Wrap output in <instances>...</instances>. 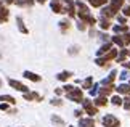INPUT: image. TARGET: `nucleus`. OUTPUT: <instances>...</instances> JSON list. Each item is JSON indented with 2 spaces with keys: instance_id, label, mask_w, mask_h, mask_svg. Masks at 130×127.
<instances>
[{
  "instance_id": "1",
  "label": "nucleus",
  "mask_w": 130,
  "mask_h": 127,
  "mask_svg": "<svg viewBox=\"0 0 130 127\" xmlns=\"http://www.w3.org/2000/svg\"><path fill=\"white\" fill-rule=\"evenodd\" d=\"M68 98L69 100H74L76 103H80V101H84V95H82V90L80 89H76L74 87L71 92H68Z\"/></svg>"
},
{
  "instance_id": "2",
  "label": "nucleus",
  "mask_w": 130,
  "mask_h": 127,
  "mask_svg": "<svg viewBox=\"0 0 130 127\" xmlns=\"http://www.w3.org/2000/svg\"><path fill=\"white\" fill-rule=\"evenodd\" d=\"M103 125L104 127H119L121 124H119V119L114 118L112 114H106L103 118Z\"/></svg>"
},
{
  "instance_id": "3",
  "label": "nucleus",
  "mask_w": 130,
  "mask_h": 127,
  "mask_svg": "<svg viewBox=\"0 0 130 127\" xmlns=\"http://www.w3.org/2000/svg\"><path fill=\"white\" fill-rule=\"evenodd\" d=\"M116 57H117V50H114V48H112L111 52H109V53H106L103 58H98V60H96V64H98V66H100V64H101V66H104V64H106L108 61H111V60H114Z\"/></svg>"
},
{
  "instance_id": "4",
  "label": "nucleus",
  "mask_w": 130,
  "mask_h": 127,
  "mask_svg": "<svg viewBox=\"0 0 130 127\" xmlns=\"http://www.w3.org/2000/svg\"><path fill=\"white\" fill-rule=\"evenodd\" d=\"M8 84L10 87H13L14 90H19V92H27V87L24 84H21L19 80H14V79H8Z\"/></svg>"
},
{
  "instance_id": "5",
  "label": "nucleus",
  "mask_w": 130,
  "mask_h": 127,
  "mask_svg": "<svg viewBox=\"0 0 130 127\" xmlns=\"http://www.w3.org/2000/svg\"><path fill=\"white\" fill-rule=\"evenodd\" d=\"M84 108H85V111H87V114H90V116H95L98 113V108L95 106L90 100H87V101H84Z\"/></svg>"
},
{
  "instance_id": "6",
  "label": "nucleus",
  "mask_w": 130,
  "mask_h": 127,
  "mask_svg": "<svg viewBox=\"0 0 130 127\" xmlns=\"http://www.w3.org/2000/svg\"><path fill=\"white\" fill-rule=\"evenodd\" d=\"M52 10L55 13H64V8L61 5V0H53L52 2Z\"/></svg>"
},
{
  "instance_id": "7",
  "label": "nucleus",
  "mask_w": 130,
  "mask_h": 127,
  "mask_svg": "<svg viewBox=\"0 0 130 127\" xmlns=\"http://www.w3.org/2000/svg\"><path fill=\"white\" fill-rule=\"evenodd\" d=\"M114 15H116V10H114V8H103V10H101V18L111 19Z\"/></svg>"
},
{
  "instance_id": "8",
  "label": "nucleus",
  "mask_w": 130,
  "mask_h": 127,
  "mask_svg": "<svg viewBox=\"0 0 130 127\" xmlns=\"http://www.w3.org/2000/svg\"><path fill=\"white\" fill-rule=\"evenodd\" d=\"M117 92L122 93V95H130V85L128 84H121L117 87Z\"/></svg>"
},
{
  "instance_id": "9",
  "label": "nucleus",
  "mask_w": 130,
  "mask_h": 127,
  "mask_svg": "<svg viewBox=\"0 0 130 127\" xmlns=\"http://www.w3.org/2000/svg\"><path fill=\"white\" fill-rule=\"evenodd\" d=\"M116 76H117V71H112V73L109 74V77H108V79H104L101 84H103V85H109V84H112V82H114V79H116Z\"/></svg>"
},
{
  "instance_id": "10",
  "label": "nucleus",
  "mask_w": 130,
  "mask_h": 127,
  "mask_svg": "<svg viewBox=\"0 0 130 127\" xmlns=\"http://www.w3.org/2000/svg\"><path fill=\"white\" fill-rule=\"evenodd\" d=\"M24 77H27V79H31V80H36V82L40 80V76L34 74V73H31V71H24Z\"/></svg>"
},
{
  "instance_id": "11",
  "label": "nucleus",
  "mask_w": 130,
  "mask_h": 127,
  "mask_svg": "<svg viewBox=\"0 0 130 127\" xmlns=\"http://www.w3.org/2000/svg\"><path fill=\"white\" fill-rule=\"evenodd\" d=\"M122 5H124V0H111V8H114L116 11L119 8H122Z\"/></svg>"
},
{
  "instance_id": "12",
  "label": "nucleus",
  "mask_w": 130,
  "mask_h": 127,
  "mask_svg": "<svg viewBox=\"0 0 130 127\" xmlns=\"http://www.w3.org/2000/svg\"><path fill=\"white\" fill-rule=\"evenodd\" d=\"M79 125H80V127H93V125H95V122H93L92 119H80Z\"/></svg>"
},
{
  "instance_id": "13",
  "label": "nucleus",
  "mask_w": 130,
  "mask_h": 127,
  "mask_svg": "<svg viewBox=\"0 0 130 127\" xmlns=\"http://www.w3.org/2000/svg\"><path fill=\"white\" fill-rule=\"evenodd\" d=\"M71 76H72V73H69V71H63V73L58 74V79H59V80H68Z\"/></svg>"
},
{
  "instance_id": "14",
  "label": "nucleus",
  "mask_w": 130,
  "mask_h": 127,
  "mask_svg": "<svg viewBox=\"0 0 130 127\" xmlns=\"http://www.w3.org/2000/svg\"><path fill=\"white\" fill-rule=\"evenodd\" d=\"M24 98H26V100H40V95L34 93V92H27L26 95H24Z\"/></svg>"
},
{
  "instance_id": "15",
  "label": "nucleus",
  "mask_w": 130,
  "mask_h": 127,
  "mask_svg": "<svg viewBox=\"0 0 130 127\" xmlns=\"http://www.w3.org/2000/svg\"><path fill=\"white\" fill-rule=\"evenodd\" d=\"M0 101H5V103L13 105L14 103V98H13V96H10V95H0Z\"/></svg>"
},
{
  "instance_id": "16",
  "label": "nucleus",
  "mask_w": 130,
  "mask_h": 127,
  "mask_svg": "<svg viewBox=\"0 0 130 127\" xmlns=\"http://www.w3.org/2000/svg\"><path fill=\"white\" fill-rule=\"evenodd\" d=\"M109 24H111V23H109V19H106V18L100 19V27H101V29H109Z\"/></svg>"
},
{
  "instance_id": "17",
  "label": "nucleus",
  "mask_w": 130,
  "mask_h": 127,
  "mask_svg": "<svg viewBox=\"0 0 130 127\" xmlns=\"http://www.w3.org/2000/svg\"><path fill=\"white\" fill-rule=\"evenodd\" d=\"M16 3L19 5V7H31V5L34 3V0H16Z\"/></svg>"
},
{
  "instance_id": "18",
  "label": "nucleus",
  "mask_w": 130,
  "mask_h": 127,
  "mask_svg": "<svg viewBox=\"0 0 130 127\" xmlns=\"http://www.w3.org/2000/svg\"><path fill=\"white\" fill-rule=\"evenodd\" d=\"M8 18V10L7 8H2V11H0V23H5Z\"/></svg>"
},
{
  "instance_id": "19",
  "label": "nucleus",
  "mask_w": 130,
  "mask_h": 127,
  "mask_svg": "<svg viewBox=\"0 0 130 127\" xmlns=\"http://www.w3.org/2000/svg\"><path fill=\"white\" fill-rule=\"evenodd\" d=\"M108 101H106V98L104 96H98L96 100H95V106H104Z\"/></svg>"
},
{
  "instance_id": "20",
  "label": "nucleus",
  "mask_w": 130,
  "mask_h": 127,
  "mask_svg": "<svg viewBox=\"0 0 130 127\" xmlns=\"http://www.w3.org/2000/svg\"><path fill=\"white\" fill-rule=\"evenodd\" d=\"M112 90H114V85H106V87H104V89H103V90H101V92H100V93H101V96H104V95L111 93Z\"/></svg>"
},
{
  "instance_id": "21",
  "label": "nucleus",
  "mask_w": 130,
  "mask_h": 127,
  "mask_svg": "<svg viewBox=\"0 0 130 127\" xmlns=\"http://www.w3.org/2000/svg\"><path fill=\"white\" fill-rule=\"evenodd\" d=\"M90 3H92V7H103L104 3H106V0H90Z\"/></svg>"
},
{
  "instance_id": "22",
  "label": "nucleus",
  "mask_w": 130,
  "mask_h": 127,
  "mask_svg": "<svg viewBox=\"0 0 130 127\" xmlns=\"http://www.w3.org/2000/svg\"><path fill=\"white\" fill-rule=\"evenodd\" d=\"M109 48H111V44H106V45H103V47L98 50V55H104V53H106Z\"/></svg>"
},
{
  "instance_id": "23",
  "label": "nucleus",
  "mask_w": 130,
  "mask_h": 127,
  "mask_svg": "<svg viewBox=\"0 0 130 127\" xmlns=\"http://www.w3.org/2000/svg\"><path fill=\"white\" fill-rule=\"evenodd\" d=\"M112 42L114 44H117V45H125V42H124V39H121V35H116V37H112Z\"/></svg>"
},
{
  "instance_id": "24",
  "label": "nucleus",
  "mask_w": 130,
  "mask_h": 127,
  "mask_svg": "<svg viewBox=\"0 0 130 127\" xmlns=\"http://www.w3.org/2000/svg\"><path fill=\"white\" fill-rule=\"evenodd\" d=\"M52 121H53L55 124H58V125H63L64 124V121L61 118H58V116H52Z\"/></svg>"
},
{
  "instance_id": "25",
  "label": "nucleus",
  "mask_w": 130,
  "mask_h": 127,
  "mask_svg": "<svg viewBox=\"0 0 130 127\" xmlns=\"http://www.w3.org/2000/svg\"><path fill=\"white\" fill-rule=\"evenodd\" d=\"M16 21H18V24H19V29H21V31H23L24 34H27V29H26V26L23 24V19H21V18H18Z\"/></svg>"
},
{
  "instance_id": "26",
  "label": "nucleus",
  "mask_w": 130,
  "mask_h": 127,
  "mask_svg": "<svg viewBox=\"0 0 130 127\" xmlns=\"http://www.w3.org/2000/svg\"><path fill=\"white\" fill-rule=\"evenodd\" d=\"M111 101H112V103L116 105V106H119V105H122V100L119 98V96H112V100H111Z\"/></svg>"
},
{
  "instance_id": "27",
  "label": "nucleus",
  "mask_w": 130,
  "mask_h": 127,
  "mask_svg": "<svg viewBox=\"0 0 130 127\" xmlns=\"http://www.w3.org/2000/svg\"><path fill=\"white\" fill-rule=\"evenodd\" d=\"M122 15H124V16H130V7H125V8H122Z\"/></svg>"
},
{
  "instance_id": "28",
  "label": "nucleus",
  "mask_w": 130,
  "mask_h": 127,
  "mask_svg": "<svg viewBox=\"0 0 130 127\" xmlns=\"http://www.w3.org/2000/svg\"><path fill=\"white\" fill-rule=\"evenodd\" d=\"M59 24H61V29H63V31H68V29H69V23L68 21H63V23H59Z\"/></svg>"
},
{
  "instance_id": "29",
  "label": "nucleus",
  "mask_w": 130,
  "mask_h": 127,
  "mask_svg": "<svg viewBox=\"0 0 130 127\" xmlns=\"http://www.w3.org/2000/svg\"><path fill=\"white\" fill-rule=\"evenodd\" d=\"M90 85H92V77H88L85 82H84V87L85 89H90Z\"/></svg>"
},
{
  "instance_id": "30",
  "label": "nucleus",
  "mask_w": 130,
  "mask_h": 127,
  "mask_svg": "<svg viewBox=\"0 0 130 127\" xmlns=\"http://www.w3.org/2000/svg\"><path fill=\"white\" fill-rule=\"evenodd\" d=\"M52 105H55V106H59V105H61V100L55 98V100H52Z\"/></svg>"
},
{
  "instance_id": "31",
  "label": "nucleus",
  "mask_w": 130,
  "mask_h": 127,
  "mask_svg": "<svg viewBox=\"0 0 130 127\" xmlns=\"http://www.w3.org/2000/svg\"><path fill=\"white\" fill-rule=\"evenodd\" d=\"M127 77H128V73H127V71H124V73L121 74V79H122V80H125Z\"/></svg>"
},
{
  "instance_id": "32",
  "label": "nucleus",
  "mask_w": 130,
  "mask_h": 127,
  "mask_svg": "<svg viewBox=\"0 0 130 127\" xmlns=\"http://www.w3.org/2000/svg\"><path fill=\"white\" fill-rule=\"evenodd\" d=\"M124 108L130 111V100H125V103H124Z\"/></svg>"
},
{
  "instance_id": "33",
  "label": "nucleus",
  "mask_w": 130,
  "mask_h": 127,
  "mask_svg": "<svg viewBox=\"0 0 130 127\" xmlns=\"http://www.w3.org/2000/svg\"><path fill=\"white\" fill-rule=\"evenodd\" d=\"M119 23H121V24H127V19L124 16H119Z\"/></svg>"
},
{
  "instance_id": "34",
  "label": "nucleus",
  "mask_w": 130,
  "mask_h": 127,
  "mask_svg": "<svg viewBox=\"0 0 130 127\" xmlns=\"http://www.w3.org/2000/svg\"><path fill=\"white\" fill-rule=\"evenodd\" d=\"M124 42H125V44H130V32L125 35V37H124Z\"/></svg>"
},
{
  "instance_id": "35",
  "label": "nucleus",
  "mask_w": 130,
  "mask_h": 127,
  "mask_svg": "<svg viewBox=\"0 0 130 127\" xmlns=\"http://www.w3.org/2000/svg\"><path fill=\"white\" fill-rule=\"evenodd\" d=\"M77 27L80 29V31H84V29H85V23H79V24H77Z\"/></svg>"
},
{
  "instance_id": "36",
  "label": "nucleus",
  "mask_w": 130,
  "mask_h": 127,
  "mask_svg": "<svg viewBox=\"0 0 130 127\" xmlns=\"http://www.w3.org/2000/svg\"><path fill=\"white\" fill-rule=\"evenodd\" d=\"M74 114H76L77 118H80V116H82V111H80V109H77V111H76V113H74Z\"/></svg>"
},
{
  "instance_id": "37",
  "label": "nucleus",
  "mask_w": 130,
  "mask_h": 127,
  "mask_svg": "<svg viewBox=\"0 0 130 127\" xmlns=\"http://www.w3.org/2000/svg\"><path fill=\"white\" fill-rule=\"evenodd\" d=\"M124 64V68H127V69H130V63H122Z\"/></svg>"
},
{
  "instance_id": "38",
  "label": "nucleus",
  "mask_w": 130,
  "mask_h": 127,
  "mask_svg": "<svg viewBox=\"0 0 130 127\" xmlns=\"http://www.w3.org/2000/svg\"><path fill=\"white\" fill-rule=\"evenodd\" d=\"M8 108V105H0V109H7Z\"/></svg>"
},
{
  "instance_id": "39",
  "label": "nucleus",
  "mask_w": 130,
  "mask_h": 127,
  "mask_svg": "<svg viewBox=\"0 0 130 127\" xmlns=\"http://www.w3.org/2000/svg\"><path fill=\"white\" fill-rule=\"evenodd\" d=\"M3 2H7V3H13V2H16V0H3Z\"/></svg>"
},
{
  "instance_id": "40",
  "label": "nucleus",
  "mask_w": 130,
  "mask_h": 127,
  "mask_svg": "<svg viewBox=\"0 0 130 127\" xmlns=\"http://www.w3.org/2000/svg\"><path fill=\"white\" fill-rule=\"evenodd\" d=\"M37 2H39V3H45V0H37Z\"/></svg>"
},
{
  "instance_id": "41",
  "label": "nucleus",
  "mask_w": 130,
  "mask_h": 127,
  "mask_svg": "<svg viewBox=\"0 0 130 127\" xmlns=\"http://www.w3.org/2000/svg\"><path fill=\"white\" fill-rule=\"evenodd\" d=\"M2 8H3V7H2V5H0V11H2Z\"/></svg>"
}]
</instances>
